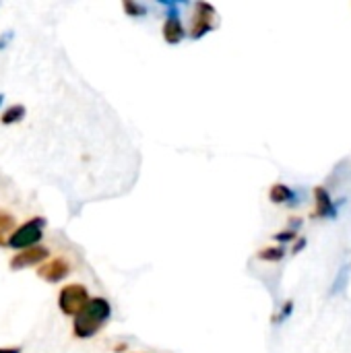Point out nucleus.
<instances>
[{
  "instance_id": "f257e3e1",
  "label": "nucleus",
  "mask_w": 351,
  "mask_h": 353,
  "mask_svg": "<svg viewBox=\"0 0 351 353\" xmlns=\"http://www.w3.org/2000/svg\"><path fill=\"white\" fill-rule=\"evenodd\" d=\"M112 316V306L106 298H91L87 306L74 316L72 323V333L79 339H91L95 337L101 327L110 321Z\"/></svg>"
},
{
  "instance_id": "f03ea898",
  "label": "nucleus",
  "mask_w": 351,
  "mask_h": 353,
  "mask_svg": "<svg viewBox=\"0 0 351 353\" xmlns=\"http://www.w3.org/2000/svg\"><path fill=\"white\" fill-rule=\"evenodd\" d=\"M43 230H46V219L43 217H33V219L21 223L12 232V236L8 240V246L17 248L19 252L27 250V248H35L39 244V240L43 238Z\"/></svg>"
},
{
  "instance_id": "7ed1b4c3",
  "label": "nucleus",
  "mask_w": 351,
  "mask_h": 353,
  "mask_svg": "<svg viewBox=\"0 0 351 353\" xmlns=\"http://www.w3.org/2000/svg\"><path fill=\"white\" fill-rule=\"evenodd\" d=\"M89 300L91 298H89V292H87L85 285H81V283H68L58 294V308H60L62 314L74 319L87 306Z\"/></svg>"
},
{
  "instance_id": "20e7f679",
  "label": "nucleus",
  "mask_w": 351,
  "mask_h": 353,
  "mask_svg": "<svg viewBox=\"0 0 351 353\" xmlns=\"http://www.w3.org/2000/svg\"><path fill=\"white\" fill-rule=\"evenodd\" d=\"M217 27V10L209 2H197L190 23V37L201 39Z\"/></svg>"
},
{
  "instance_id": "39448f33",
  "label": "nucleus",
  "mask_w": 351,
  "mask_h": 353,
  "mask_svg": "<svg viewBox=\"0 0 351 353\" xmlns=\"http://www.w3.org/2000/svg\"><path fill=\"white\" fill-rule=\"evenodd\" d=\"M48 259H50V250L43 246H35V248H27V250L17 252L10 259L8 267H10V271H23L27 267H33V265H43Z\"/></svg>"
},
{
  "instance_id": "423d86ee",
  "label": "nucleus",
  "mask_w": 351,
  "mask_h": 353,
  "mask_svg": "<svg viewBox=\"0 0 351 353\" xmlns=\"http://www.w3.org/2000/svg\"><path fill=\"white\" fill-rule=\"evenodd\" d=\"M68 273H70V263L62 256L48 259L43 265L37 267V277L48 281V283H58V281L66 279Z\"/></svg>"
},
{
  "instance_id": "0eeeda50",
  "label": "nucleus",
  "mask_w": 351,
  "mask_h": 353,
  "mask_svg": "<svg viewBox=\"0 0 351 353\" xmlns=\"http://www.w3.org/2000/svg\"><path fill=\"white\" fill-rule=\"evenodd\" d=\"M168 6H170V12H168V17L163 21L161 33H163V39L174 46V43H180L186 37V31H184V25L180 21V14H178V4L170 2Z\"/></svg>"
},
{
  "instance_id": "6e6552de",
  "label": "nucleus",
  "mask_w": 351,
  "mask_h": 353,
  "mask_svg": "<svg viewBox=\"0 0 351 353\" xmlns=\"http://www.w3.org/2000/svg\"><path fill=\"white\" fill-rule=\"evenodd\" d=\"M312 217H321V219L337 217V207L333 205V199L325 186L314 188V215Z\"/></svg>"
},
{
  "instance_id": "1a4fd4ad",
  "label": "nucleus",
  "mask_w": 351,
  "mask_h": 353,
  "mask_svg": "<svg viewBox=\"0 0 351 353\" xmlns=\"http://www.w3.org/2000/svg\"><path fill=\"white\" fill-rule=\"evenodd\" d=\"M269 199L271 203L275 205H294V199H296V192L288 186V184H273L271 190H269Z\"/></svg>"
},
{
  "instance_id": "9d476101",
  "label": "nucleus",
  "mask_w": 351,
  "mask_h": 353,
  "mask_svg": "<svg viewBox=\"0 0 351 353\" xmlns=\"http://www.w3.org/2000/svg\"><path fill=\"white\" fill-rule=\"evenodd\" d=\"M14 230H17L14 217L6 211H0V246H8V240Z\"/></svg>"
},
{
  "instance_id": "9b49d317",
  "label": "nucleus",
  "mask_w": 351,
  "mask_h": 353,
  "mask_svg": "<svg viewBox=\"0 0 351 353\" xmlns=\"http://www.w3.org/2000/svg\"><path fill=\"white\" fill-rule=\"evenodd\" d=\"M283 256H285V246H267V248H261L257 252L259 261H271V263H277Z\"/></svg>"
},
{
  "instance_id": "f8f14e48",
  "label": "nucleus",
  "mask_w": 351,
  "mask_h": 353,
  "mask_svg": "<svg viewBox=\"0 0 351 353\" xmlns=\"http://www.w3.org/2000/svg\"><path fill=\"white\" fill-rule=\"evenodd\" d=\"M25 118V105L17 103V105H10L2 116H0V122L2 124H17Z\"/></svg>"
},
{
  "instance_id": "ddd939ff",
  "label": "nucleus",
  "mask_w": 351,
  "mask_h": 353,
  "mask_svg": "<svg viewBox=\"0 0 351 353\" xmlns=\"http://www.w3.org/2000/svg\"><path fill=\"white\" fill-rule=\"evenodd\" d=\"M122 6H124V10H126L130 17H145V14H147V8H145L143 4H137V2H130V0H126Z\"/></svg>"
},
{
  "instance_id": "4468645a",
  "label": "nucleus",
  "mask_w": 351,
  "mask_h": 353,
  "mask_svg": "<svg viewBox=\"0 0 351 353\" xmlns=\"http://www.w3.org/2000/svg\"><path fill=\"white\" fill-rule=\"evenodd\" d=\"M348 279H350V265H345V267L341 269V273H339V277H337V285H333L331 294H339V292H343V288L348 285Z\"/></svg>"
},
{
  "instance_id": "2eb2a0df",
  "label": "nucleus",
  "mask_w": 351,
  "mask_h": 353,
  "mask_svg": "<svg viewBox=\"0 0 351 353\" xmlns=\"http://www.w3.org/2000/svg\"><path fill=\"white\" fill-rule=\"evenodd\" d=\"M292 312H294V302H292V300H288V302L281 306V310L277 312V316H275L273 321H275V323H283L285 319H290V316H292Z\"/></svg>"
},
{
  "instance_id": "dca6fc26",
  "label": "nucleus",
  "mask_w": 351,
  "mask_h": 353,
  "mask_svg": "<svg viewBox=\"0 0 351 353\" xmlns=\"http://www.w3.org/2000/svg\"><path fill=\"white\" fill-rule=\"evenodd\" d=\"M296 236H298V234H296V230H285L283 234H275V240L285 244V242H290V240H296Z\"/></svg>"
},
{
  "instance_id": "f3484780",
  "label": "nucleus",
  "mask_w": 351,
  "mask_h": 353,
  "mask_svg": "<svg viewBox=\"0 0 351 353\" xmlns=\"http://www.w3.org/2000/svg\"><path fill=\"white\" fill-rule=\"evenodd\" d=\"M304 246H306V240L302 238V240H300V242L296 244V248H294V254H298L300 250H304Z\"/></svg>"
},
{
  "instance_id": "a211bd4d",
  "label": "nucleus",
  "mask_w": 351,
  "mask_h": 353,
  "mask_svg": "<svg viewBox=\"0 0 351 353\" xmlns=\"http://www.w3.org/2000/svg\"><path fill=\"white\" fill-rule=\"evenodd\" d=\"M0 353H21V347H0Z\"/></svg>"
},
{
  "instance_id": "6ab92c4d",
  "label": "nucleus",
  "mask_w": 351,
  "mask_h": 353,
  "mask_svg": "<svg viewBox=\"0 0 351 353\" xmlns=\"http://www.w3.org/2000/svg\"><path fill=\"white\" fill-rule=\"evenodd\" d=\"M2 101H4V95L0 93V105H2Z\"/></svg>"
}]
</instances>
